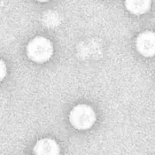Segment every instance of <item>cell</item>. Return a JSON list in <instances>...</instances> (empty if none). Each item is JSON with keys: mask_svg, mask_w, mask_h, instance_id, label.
Returning a JSON list of instances; mask_svg holds the SVG:
<instances>
[{"mask_svg": "<svg viewBox=\"0 0 155 155\" xmlns=\"http://www.w3.org/2000/svg\"><path fill=\"white\" fill-rule=\"evenodd\" d=\"M27 53L28 58L35 62H46L52 56L53 46L47 38L37 36L28 43L27 46Z\"/></svg>", "mask_w": 155, "mask_h": 155, "instance_id": "6da1fadb", "label": "cell"}, {"mask_svg": "<svg viewBox=\"0 0 155 155\" xmlns=\"http://www.w3.org/2000/svg\"><path fill=\"white\" fill-rule=\"evenodd\" d=\"M69 120L76 130H85L91 128L95 123L96 114L90 106L78 105L72 109Z\"/></svg>", "mask_w": 155, "mask_h": 155, "instance_id": "7a4b0ae2", "label": "cell"}, {"mask_svg": "<svg viewBox=\"0 0 155 155\" xmlns=\"http://www.w3.org/2000/svg\"><path fill=\"white\" fill-rule=\"evenodd\" d=\"M137 49L144 57H153L155 55V33L145 31L137 38Z\"/></svg>", "mask_w": 155, "mask_h": 155, "instance_id": "3957f363", "label": "cell"}, {"mask_svg": "<svg viewBox=\"0 0 155 155\" xmlns=\"http://www.w3.org/2000/svg\"><path fill=\"white\" fill-rule=\"evenodd\" d=\"M34 153L38 155H55L60 153V146L51 138L39 140L34 147Z\"/></svg>", "mask_w": 155, "mask_h": 155, "instance_id": "277c9868", "label": "cell"}, {"mask_svg": "<svg viewBox=\"0 0 155 155\" xmlns=\"http://www.w3.org/2000/svg\"><path fill=\"white\" fill-rule=\"evenodd\" d=\"M152 0H125V6L129 12L136 15L147 12L151 8Z\"/></svg>", "mask_w": 155, "mask_h": 155, "instance_id": "5b68a950", "label": "cell"}, {"mask_svg": "<svg viewBox=\"0 0 155 155\" xmlns=\"http://www.w3.org/2000/svg\"><path fill=\"white\" fill-rule=\"evenodd\" d=\"M6 74V68H5V64L4 63V61H1V80L4 79V77Z\"/></svg>", "mask_w": 155, "mask_h": 155, "instance_id": "8992f818", "label": "cell"}, {"mask_svg": "<svg viewBox=\"0 0 155 155\" xmlns=\"http://www.w3.org/2000/svg\"><path fill=\"white\" fill-rule=\"evenodd\" d=\"M36 1H39V2H46L48 0H36Z\"/></svg>", "mask_w": 155, "mask_h": 155, "instance_id": "52a82bcc", "label": "cell"}]
</instances>
